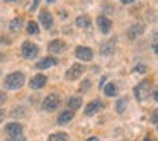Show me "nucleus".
<instances>
[{"mask_svg": "<svg viewBox=\"0 0 158 141\" xmlns=\"http://www.w3.org/2000/svg\"><path fill=\"white\" fill-rule=\"evenodd\" d=\"M24 82H26L24 73L14 72V73H9V75L5 77L4 85H5V89H9V90H17V89H21V87L24 85Z\"/></svg>", "mask_w": 158, "mask_h": 141, "instance_id": "f257e3e1", "label": "nucleus"}, {"mask_svg": "<svg viewBox=\"0 0 158 141\" xmlns=\"http://www.w3.org/2000/svg\"><path fill=\"white\" fill-rule=\"evenodd\" d=\"M151 92V80H143L134 87V95L138 100H146Z\"/></svg>", "mask_w": 158, "mask_h": 141, "instance_id": "f03ea898", "label": "nucleus"}, {"mask_svg": "<svg viewBox=\"0 0 158 141\" xmlns=\"http://www.w3.org/2000/svg\"><path fill=\"white\" fill-rule=\"evenodd\" d=\"M60 102H61V100H60V95H58V93H49V95L46 97L44 100H43V109L48 110V112H53V110L58 109Z\"/></svg>", "mask_w": 158, "mask_h": 141, "instance_id": "7ed1b4c3", "label": "nucleus"}, {"mask_svg": "<svg viewBox=\"0 0 158 141\" xmlns=\"http://www.w3.org/2000/svg\"><path fill=\"white\" fill-rule=\"evenodd\" d=\"M38 53H39V48L34 43L26 41L24 44H22V56H24L26 60H34L36 56H38Z\"/></svg>", "mask_w": 158, "mask_h": 141, "instance_id": "20e7f679", "label": "nucleus"}, {"mask_svg": "<svg viewBox=\"0 0 158 141\" xmlns=\"http://www.w3.org/2000/svg\"><path fill=\"white\" fill-rule=\"evenodd\" d=\"M75 56L80 61H90L94 58V51L90 48H87V46H78L75 49Z\"/></svg>", "mask_w": 158, "mask_h": 141, "instance_id": "39448f33", "label": "nucleus"}, {"mask_svg": "<svg viewBox=\"0 0 158 141\" xmlns=\"http://www.w3.org/2000/svg\"><path fill=\"white\" fill-rule=\"evenodd\" d=\"M82 73H83V65H72L68 70H66V73H65V78L66 80H77V78H80L82 77Z\"/></svg>", "mask_w": 158, "mask_h": 141, "instance_id": "423d86ee", "label": "nucleus"}, {"mask_svg": "<svg viewBox=\"0 0 158 141\" xmlns=\"http://www.w3.org/2000/svg\"><path fill=\"white\" fill-rule=\"evenodd\" d=\"M48 49L51 53H55V55H61V53L66 51V43L61 41V39H55V41H51L48 44Z\"/></svg>", "mask_w": 158, "mask_h": 141, "instance_id": "0eeeda50", "label": "nucleus"}, {"mask_svg": "<svg viewBox=\"0 0 158 141\" xmlns=\"http://www.w3.org/2000/svg\"><path fill=\"white\" fill-rule=\"evenodd\" d=\"M104 109V104L102 100H92V102H89L85 106V116H94V114H97L99 110Z\"/></svg>", "mask_w": 158, "mask_h": 141, "instance_id": "6e6552de", "label": "nucleus"}, {"mask_svg": "<svg viewBox=\"0 0 158 141\" xmlns=\"http://www.w3.org/2000/svg\"><path fill=\"white\" fill-rule=\"evenodd\" d=\"M97 26H99L100 32H104V34H109L110 29H112V21L107 17H104V15H100V17H97Z\"/></svg>", "mask_w": 158, "mask_h": 141, "instance_id": "1a4fd4ad", "label": "nucleus"}, {"mask_svg": "<svg viewBox=\"0 0 158 141\" xmlns=\"http://www.w3.org/2000/svg\"><path fill=\"white\" fill-rule=\"evenodd\" d=\"M39 22L43 24L44 29H51L53 27V15L48 10H41L39 12Z\"/></svg>", "mask_w": 158, "mask_h": 141, "instance_id": "9d476101", "label": "nucleus"}, {"mask_svg": "<svg viewBox=\"0 0 158 141\" xmlns=\"http://www.w3.org/2000/svg\"><path fill=\"white\" fill-rule=\"evenodd\" d=\"M46 82H48V77L46 75H36L31 78L29 85H31V89H43L46 85Z\"/></svg>", "mask_w": 158, "mask_h": 141, "instance_id": "9b49d317", "label": "nucleus"}, {"mask_svg": "<svg viewBox=\"0 0 158 141\" xmlns=\"http://www.w3.org/2000/svg\"><path fill=\"white\" fill-rule=\"evenodd\" d=\"M5 133L9 136H19V134H22V126L19 122H9L5 127Z\"/></svg>", "mask_w": 158, "mask_h": 141, "instance_id": "f8f14e48", "label": "nucleus"}, {"mask_svg": "<svg viewBox=\"0 0 158 141\" xmlns=\"http://www.w3.org/2000/svg\"><path fill=\"white\" fill-rule=\"evenodd\" d=\"M143 31H144V26L138 22V24H134V26H131V27H129V31H127V38H129V39H136L139 34H143Z\"/></svg>", "mask_w": 158, "mask_h": 141, "instance_id": "ddd939ff", "label": "nucleus"}, {"mask_svg": "<svg viewBox=\"0 0 158 141\" xmlns=\"http://www.w3.org/2000/svg\"><path fill=\"white\" fill-rule=\"evenodd\" d=\"M55 65H58V60L53 58V56H48V58L39 60V63H38L36 66H38L39 70H46V68H49V66H55Z\"/></svg>", "mask_w": 158, "mask_h": 141, "instance_id": "4468645a", "label": "nucleus"}, {"mask_svg": "<svg viewBox=\"0 0 158 141\" xmlns=\"http://www.w3.org/2000/svg\"><path fill=\"white\" fill-rule=\"evenodd\" d=\"M72 119H73V110L68 109V110H63V112L60 114L56 122H58V124H66V122H70Z\"/></svg>", "mask_w": 158, "mask_h": 141, "instance_id": "2eb2a0df", "label": "nucleus"}, {"mask_svg": "<svg viewBox=\"0 0 158 141\" xmlns=\"http://www.w3.org/2000/svg\"><path fill=\"white\" fill-rule=\"evenodd\" d=\"M9 27H10V31H14V32L21 31V29L24 27V19H22V17H15L14 21L10 22V26H9Z\"/></svg>", "mask_w": 158, "mask_h": 141, "instance_id": "dca6fc26", "label": "nucleus"}, {"mask_svg": "<svg viewBox=\"0 0 158 141\" xmlns=\"http://www.w3.org/2000/svg\"><path fill=\"white\" fill-rule=\"evenodd\" d=\"M66 106L70 107V110L78 109V107L82 106V97H70V99H68V102H66Z\"/></svg>", "mask_w": 158, "mask_h": 141, "instance_id": "f3484780", "label": "nucleus"}, {"mask_svg": "<svg viewBox=\"0 0 158 141\" xmlns=\"http://www.w3.org/2000/svg\"><path fill=\"white\" fill-rule=\"evenodd\" d=\"M104 93H106L107 97L117 95V85L116 83H107V85H104Z\"/></svg>", "mask_w": 158, "mask_h": 141, "instance_id": "a211bd4d", "label": "nucleus"}, {"mask_svg": "<svg viewBox=\"0 0 158 141\" xmlns=\"http://www.w3.org/2000/svg\"><path fill=\"white\" fill-rule=\"evenodd\" d=\"M77 26L82 29H87L90 26V17L89 15H80V17H77Z\"/></svg>", "mask_w": 158, "mask_h": 141, "instance_id": "6ab92c4d", "label": "nucleus"}, {"mask_svg": "<svg viewBox=\"0 0 158 141\" xmlns=\"http://www.w3.org/2000/svg\"><path fill=\"white\" fill-rule=\"evenodd\" d=\"M48 141H68V136H66V133H53L48 138Z\"/></svg>", "mask_w": 158, "mask_h": 141, "instance_id": "aec40b11", "label": "nucleus"}, {"mask_svg": "<svg viewBox=\"0 0 158 141\" xmlns=\"http://www.w3.org/2000/svg\"><path fill=\"white\" fill-rule=\"evenodd\" d=\"M114 46H116V41H114V39H110L107 44L102 46V55H110V53L114 51Z\"/></svg>", "mask_w": 158, "mask_h": 141, "instance_id": "412c9836", "label": "nucleus"}, {"mask_svg": "<svg viewBox=\"0 0 158 141\" xmlns=\"http://www.w3.org/2000/svg\"><path fill=\"white\" fill-rule=\"evenodd\" d=\"M126 106H127V99H126V97H123V99L117 100L116 110H117V112H124V110H126Z\"/></svg>", "mask_w": 158, "mask_h": 141, "instance_id": "4be33fe9", "label": "nucleus"}, {"mask_svg": "<svg viewBox=\"0 0 158 141\" xmlns=\"http://www.w3.org/2000/svg\"><path fill=\"white\" fill-rule=\"evenodd\" d=\"M27 32H29V34H38V32H39V26L36 24L34 21H29L27 22Z\"/></svg>", "mask_w": 158, "mask_h": 141, "instance_id": "5701e85b", "label": "nucleus"}, {"mask_svg": "<svg viewBox=\"0 0 158 141\" xmlns=\"http://www.w3.org/2000/svg\"><path fill=\"white\" fill-rule=\"evenodd\" d=\"M151 48H153V51L158 55V32L153 36V43H151Z\"/></svg>", "mask_w": 158, "mask_h": 141, "instance_id": "b1692460", "label": "nucleus"}, {"mask_svg": "<svg viewBox=\"0 0 158 141\" xmlns=\"http://www.w3.org/2000/svg\"><path fill=\"white\" fill-rule=\"evenodd\" d=\"M7 141H26L24 134H19V136H9Z\"/></svg>", "mask_w": 158, "mask_h": 141, "instance_id": "393cba45", "label": "nucleus"}, {"mask_svg": "<svg viewBox=\"0 0 158 141\" xmlns=\"http://www.w3.org/2000/svg\"><path fill=\"white\" fill-rule=\"evenodd\" d=\"M89 87H90V82H89V80H85V82H83L82 85H80V92H85V90L89 89Z\"/></svg>", "mask_w": 158, "mask_h": 141, "instance_id": "a878e982", "label": "nucleus"}, {"mask_svg": "<svg viewBox=\"0 0 158 141\" xmlns=\"http://www.w3.org/2000/svg\"><path fill=\"white\" fill-rule=\"evenodd\" d=\"M151 122L158 124V110H155V112L151 114Z\"/></svg>", "mask_w": 158, "mask_h": 141, "instance_id": "bb28decb", "label": "nucleus"}, {"mask_svg": "<svg viewBox=\"0 0 158 141\" xmlns=\"http://www.w3.org/2000/svg\"><path fill=\"white\" fill-rule=\"evenodd\" d=\"M5 100H7V95H5V92H0V106H4Z\"/></svg>", "mask_w": 158, "mask_h": 141, "instance_id": "cd10ccee", "label": "nucleus"}, {"mask_svg": "<svg viewBox=\"0 0 158 141\" xmlns=\"http://www.w3.org/2000/svg\"><path fill=\"white\" fill-rule=\"evenodd\" d=\"M134 72H141V73H143V72H146V66H143V65L136 66V68H134Z\"/></svg>", "mask_w": 158, "mask_h": 141, "instance_id": "c85d7f7f", "label": "nucleus"}, {"mask_svg": "<svg viewBox=\"0 0 158 141\" xmlns=\"http://www.w3.org/2000/svg\"><path fill=\"white\" fill-rule=\"evenodd\" d=\"M153 99H155V100H156V102H158V87H156V89H155V92H153Z\"/></svg>", "mask_w": 158, "mask_h": 141, "instance_id": "c756f323", "label": "nucleus"}, {"mask_svg": "<svg viewBox=\"0 0 158 141\" xmlns=\"http://www.w3.org/2000/svg\"><path fill=\"white\" fill-rule=\"evenodd\" d=\"M38 2H39V0H34V2H32V7H31V10H36V7H38Z\"/></svg>", "mask_w": 158, "mask_h": 141, "instance_id": "7c9ffc66", "label": "nucleus"}, {"mask_svg": "<svg viewBox=\"0 0 158 141\" xmlns=\"http://www.w3.org/2000/svg\"><path fill=\"white\" fill-rule=\"evenodd\" d=\"M4 116H5V112L2 109H0V122H2V119H4Z\"/></svg>", "mask_w": 158, "mask_h": 141, "instance_id": "2f4dec72", "label": "nucleus"}, {"mask_svg": "<svg viewBox=\"0 0 158 141\" xmlns=\"http://www.w3.org/2000/svg\"><path fill=\"white\" fill-rule=\"evenodd\" d=\"M121 2H123V4H133L134 0H121Z\"/></svg>", "mask_w": 158, "mask_h": 141, "instance_id": "473e14b6", "label": "nucleus"}, {"mask_svg": "<svg viewBox=\"0 0 158 141\" xmlns=\"http://www.w3.org/2000/svg\"><path fill=\"white\" fill-rule=\"evenodd\" d=\"M87 141H99V138H95V136H92V138H89Z\"/></svg>", "mask_w": 158, "mask_h": 141, "instance_id": "72a5a7b5", "label": "nucleus"}, {"mask_svg": "<svg viewBox=\"0 0 158 141\" xmlns=\"http://www.w3.org/2000/svg\"><path fill=\"white\" fill-rule=\"evenodd\" d=\"M143 141H153V139H151V138H150V136H146V138H144V139H143Z\"/></svg>", "mask_w": 158, "mask_h": 141, "instance_id": "f704fd0d", "label": "nucleus"}, {"mask_svg": "<svg viewBox=\"0 0 158 141\" xmlns=\"http://www.w3.org/2000/svg\"><path fill=\"white\" fill-rule=\"evenodd\" d=\"M46 2H49V4H55L56 0H46Z\"/></svg>", "mask_w": 158, "mask_h": 141, "instance_id": "c9c22d12", "label": "nucleus"}, {"mask_svg": "<svg viewBox=\"0 0 158 141\" xmlns=\"http://www.w3.org/2000/svg\"><path fill=\"white\" fill-rule=\"evenodd\" d=\"M7 2H15V0H7Z\"/></svg>", "mask_w": 158, "mask_h": 141, "instance_id": "e433bc0d", "label": "nucleus"}]
</instances>
